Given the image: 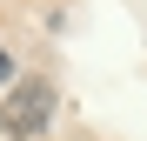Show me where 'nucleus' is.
Segmentation results:
<instances>
[{
	"mask_svg": "<svg viewBox=\"0 0 147 141\" xmlns=\"http://www.w3.org/2000/svg\"><path fill=\"white\" fill-rule=\"evenodd\" d=\"M47 121H54V87H47V81H13L7 94H0V134L34 141Z\"/></svg>",
	"mask_w": 147,
	"mask_h": 141,
	"instance_id": "1",
	"label": "nucleus"
},
{
	"mask_svg": "<svg viewBox=\"0 0 147 141\" xmlns=\"http://www.w3.org/2000/svg\"><path fill=\"white\" fill-rule=\"evenodd\" d=\"M7 81H13V61H7V54H0V87H7Z\"/></svg>",
	"mask_w": 147,
	"mask_h": 141,
	"instance_id": "2",
	"label": "nucleus"
}]
</instances>
